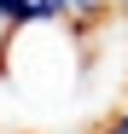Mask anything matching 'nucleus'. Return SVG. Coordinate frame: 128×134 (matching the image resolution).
<instances>
[{
	"mask_svg": "<svg viewBox=\"0 0 128 134\" xmlns=\"http://www.w3.org/2000/svg\"><path fill=\"white\" fill-rule=\"evenodd\" d=\"M99 134H128V105H122V111H111V122H105Z\"/></svg>",
	"mask_w": 128,
	"mask_h": 134,
	"instance_id": "7ed1b4c3",
	"label": "nucleus"
},
{
	"mask_svg": "<svg viewBox=\"0 0 128 134\" xmlns=\"http://www.w3.org/2000/svg\"><path fill=\"white\" fill-rule=\"evenodd\" d=\"M0 41H6V18H0Z\"/></svg>",
	"mask_w": 128,
	"mask_h": 134,
	"instance_id": "20e7f679",
	"label": "nucleus"
},
{
	"mask_svg": "<svg viewBox=\"0 0 128 134\" xmlns=\"http://www.w3.org/2000/svg\"><path fill=\"white\" fill-rule=\"evenodd\" d=\"M58 12H64V18H70V24H76L82 35H88V29L99 24V18H105V12H111V0H58Z\"/></svg>",
	"mask_w": 128,
	"mask_h": 134,
	"instance_id": "f03ea898",
	"label": "nucleus"
},
{
	"mask_svg": "<svg viewBox=\"0 0 128 134\" xmlns=\"http://www.w3.org/2000/svg\"><path fill=\"white\" fill-rule=\"evenodd\" d=\"M88 70L82 53V29L70 18H29V24H6L0 41V82H12L29 99H58L70 93Z\"/></svg>",
	"mask_w": 128,
	"mask_h": 134,
	"instance_id": "f257e3e1",
	"label": "nucleus"
}]
</instances>
